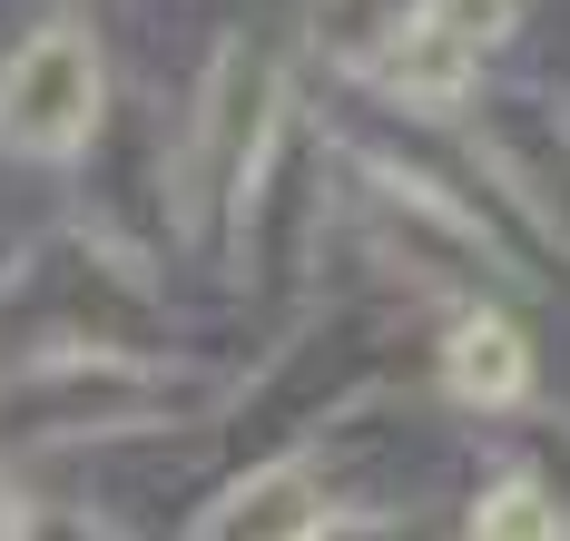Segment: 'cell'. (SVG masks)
Returning <instances> with one entry per match:
<instances>
[{"mask_svg": "<svg viewBox=\"0 0 570 541\" xmlns=\"http://www.w3.org/2000/svg\"><path fill=\"white\" fill-rule=\"evenodd\" d=\"M99 99H109V69H99V40L79 20H50L20 40V60L0 79V138L20 158H79L99 138Z\"/></svg>", "mask_w": 570, "mask_h": 541, "instance_id": "cell-1", "label": "cell"}, {"mask_svg": "<svg viewBox=\"0 0 570 541\" xmlns=\"http://www.w3.org/2000/svg\"><path fill=\"white\" fill-rule=\"evenodd\" d=\"M492 168L512 178V197L531 207V227L551 246H570V128L561 119H502L492 128Z\"/></svg>", "mask_w": 570, "mask_h": 541, "instance_id": "cell-2", "label": "cell"}, {"mask_svg": "<svg viewBox=\"0 0 570 541\" xmlns=\"http://www.w3.org/2000/svg\"><path fill=\"white\" fill-rule=\"evenodd\" d=\"M443 384H453V404H482V414L521 404V394H531V345H521V325L462 315L453 345H443Z\"/></svg>", "mask_w": 570, "mask_h": 541, "instance_id": "cell-3", "label": "cell"}, {"mask_svg": "<svg viewBox=\"0 0 570 541\" xmlns=\"http://www.w3.org/2000/svg\"><path fill=\"white\" fill-rule=\"evenodd\" d=\"M384 79H394L403 109H453L462 89L482 79V50L453 40L443 20H423V10H413V20H403V40H394V60H384Z\"/></svg>", "mask_w": 570, "mask_h": 541, "instance_id": "cell-4", "label": "cell"}, {"mask_svg": "<svg viewBox=\"0 0 570 541\" xmlns=\"http://www.w3.org/2000/svg\"><path fill=\"white\" fill-rule=\"evenodd\" d=\"M325 482H315V463H276V473L236 482L217 512H197V532H325L335 512L315 502Z\"/></svg>", "mask_w": 570, "mask_h": 541, "instance_id": "cell-5", "label": "cell"}, {"mask_svg": "<svg viewBox=\"0 0 570 541\" xmlns=\"http://www.w3.org/2000/svg\"><path fill=\"white\" fill-rule=\"evenodd\" d=\"M472 532H502V541H551L570 532V512L541 492V482H492L482 502H472Z\"/></svg>", "mask_w": 570, "mask_h": 541, "instance_id": "cell-6", "label": "cell"}, {"mask_svg": "<svg viewBox=\"0 0 570 541\" xmlns=\"http://www.w3.org/2000/svg\"><path fill=\"white\" fill-rule=\"evenodd\" d=\"M423 20H443L453 40H472V50H502L521 30V0H413Z\"/></svg>", "mask_w": 570, "mask_h": 541, "instance_id": "cell-7", "label": "cell"}]
</instances>
